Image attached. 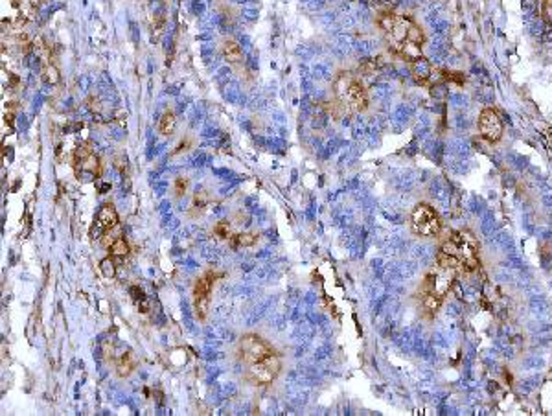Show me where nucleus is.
Here are the masks:
<instances>
[{
    "instance_id": "nucleus-2",
    "label": "nucleus",
    "mask_w": 552,
    "mask_h": 416,
    "mask_svg": "<svg viewBox=\"0 0 552 416\" xmlns=\"http://www.w3.org/2000/svg\"><path fill=\"white\" fill-rule=\"evenodd\" d=\"M379 26L387 34V39L399 57L405 61L414 63L421 59V45H423V34L410 19L398 17L392 13H385L379 17Z\"/></svg>"
},
{
    "instance_id": "nucleus-4",
    "label": "nucleus",
    "mask_w": 552,
    "mask_h": 416,
    "mask_svg": "<svg viewBox=\"0 0 552 416\" xmlns=\"http://www.w3.org/2000/svg\"><path fill=\"white\" fill-rule=\"evenodd\" d=\"M453 274H455V271L438 265V271H431L425 276L423 285H421V304H423V309H425L427 315H434L440 309L445 295L451 289Z\"/></svg>"
},
{
    "instance_id": "nucleus-5",
    "label": "nucleus",
    "mask_w": 552,
    "mask_h": 416,
    "mask_svg": "<svg viewBox=\"0 0 552 416\" xmlns=\"http://www.w3.org/2000/svg\"><path fill=\"white\" fill-rule=\"evenodd\" d=\"M333 89H335V96L339 103L348 111L359 113V111H364L368 105V98H366L363 83L352 72H341L337 76Z\"/></svg>"
},
{
    "instance_id": "nucleus-18",
    "label": "nucleus",
    "mask_w": 552,
    "mask_h": 416,
    "mask_svg": "<svg viewBox=\"0 0 552 416\" xmlns=\"http://www.w3.org/2000/svg\"><path fill=\"white\" fill-rule=\"evenodd\" d=\"M43 78H45V81L48 83V85H56V83H59V70H57L56 65H46L45 69H43Z\"/></svg>"
},
{
    "instance_id": "nucleus-7",
    "label": "nucleus",
    "mask_w": 552,
    "mask_h": 416,
    "mask_svg": "<svg viewBox=\"0 0 552 416\" xmlns=\"http://www.w3.org/2000/svg\"><path fill=\"white\" fill-rule=\"evenodd\" d=\"M74 171L80 181H94L100 177V171H102L100 159L91 149L80 146V149L74 155Z\"/></svg>"
},
{
    "instance_id": "nucleus-1",
    "label": "nucleus",
    "mask_w": 552,
    "mask_h": 416,
    "mask_svg": "<svg viewBox=\"0 0 552 416\" xmlns=\"http://www.w3.org/2000/svg\"><path fill=\"white\" fill-rule=\"evenodd\" d=\"M239 363L245 366V376L254 385H269L280 374V357L262 337L245 335L238 346Z\"/></svg>"
},
{
    "instance_id": "nucleus-6",
    "label": "nucleus",
    "mask_w": 552,
    "mask_h": 416,
    "mask_svg": "<svg viewBox=\"0 0 552 416\" xmlns=\"http://www.w3.org/2000/svg\"><path fill=\"white\" fill-rule=\"evenodd\" d=\"M410 228L416 236L433 238V236H438L442 223H440L438 214L431 206L421 203V205H416L410 214Z\"/></svg>"
},
{
    "instance_id": "nucleus-23",
    "label": "nucleus",
    "mask_w": 552,
    "mask_h": 416,
    "mask_svg": "<svg viewBox=\"0 0 552 416\" xmlns=\"http://www.w3.org/2000/svg\"><path fill=\"white\" fill-rule=\"evenodd\" d=\"M206 205V194L205 192H199L195 195V206H205Z\"/></svg>"
},
{
    "instance_id": "nucleus-20",
    "label": "nucleus",
    "mask_w": 552,
    "mask_h": 416,
    "mask_svg": "<svg viewBox=\"0 0 552 416\" xmlns=\"http://www.w3.org/2000/svg\"><path fill=\"white\" fill-rule=\"evenodd\" d=\"M214 234H216L219 240H230V236H232V234H230V225H228L227 221H219L216 227H214Z\"/></svg>"
},
{
    "instance_id": "nucleus-14",
    "label": "nucleus",
    "mask_w": 552,
    "mask_h": 416,
    "mask_svg": "<svg viewBox=\"0 0 552 416\" xmlns=\"http://www.w3.org/2000/svg\"><path fill=\"white\" fill-rule=\"evenodd\" d=\"M258 241V234L251 232H241L230 236V247L232 249H239V247H251Z\"/></svg>"
},
{
    "instance_id": "nucleus-11",
    "label": "nucleus",
    "mask_w": 552,
    "mask_h": 416,
    "mask_svg": "<svg viewBox=\"0 0 552 416\" xmlns=\"http://www.w3.org/2000/svg\"><path fill=\"white\" fill-rule=\"evenodd\" d=\"M410 67H412V76H414V80L420 83V85H431L434 81V69H433V65L429 63V61H425L423 57L421 59H418V61H414V63H410Z\"/></svg>"
},
{
    "instance_id": "nucleus-22",
    "label": "nucleus",
    "mask_w": 552,
    "mask_h": 416,
    "mask_svg": "<svg viewBox=\"0 0 552 416\" xmlns=\"http://www.w3.org/2000/svg\"><path fill=\"white\" fill-rule=\"evenodd\" d=\"M186 188H188V179L186 177H179L175 181V195L181 197V195L186 194Z\"/></svg>"
},
{
    "instance_id": "nucleus-12",
    "label": "nucleus",
    "mask_w": 552,
    "mask_h": 416,
    "mask_svg": "<svg viewBox=\"0 0 552 416\" xmlns=\"http://www.w3.org/2000/svg\"><path fill=\"white\" fill-rule=\"evenodd\" d=\"M127 254H129V245H127V241L120 236V238H116V240L111 243V247H109V256L114 258V260H124V258H127Z\"/></svg>"
},
{
    "instance_id": "nucleus-3",
    "label": "nucleus",
    "mask_w": 552,
    "mask_h": 416,
    "mask_svg": "<svg viewBox=\"0 0 552 416\" xmlns=\"http://www.w3.org/2000/svg\"><path fill=\"white\" fill-rule=\"evenodd\" d=\"M436 263L440 267L451 269L455 273H471L478 267V243L475 236L467 230L453 232L442 243Z\"/></svg>"
},
{
    "instance_id": "nucleus-16",
    "label": "nucleus",
    "mask_w": 552,
    "mask_h": 416,
    "mask_svg": "<svg viewBox=\"0 0 552 416\" xmlns=\"http://www.w3.org/2000/svg\"><path fill=\"white\" fill-rule=\"evenodd\" d=\"M175 124H177L175 114L171 113V111L164 113V114H162V118H160V122H159V131H160V135H164V137H170L171 133L175 131Z\"/></svg>"
},
{
    "instance_id": "nucleus-17",
    "label": "nucleus",
    "mask_w": 552,
    "mask_h": 416,
    "mask_svg": "<svg viewBox=\"0 0 552 416\" xmlns=\"http://www.w3.org/2000/svg\"><path fill=\"white\" fill-rule=\"evenodd\" d=\"M129 293H131L133 296V300L137 302V306L140 308V311H149V306H148V298H146V295H144V291L140 289V287H137V285H133L131 289H129Z\"/></svg>"
},
{
    "instance_id": "nucleus-10",
    "label": "nucleus",
    "mask_w": 552,
    "mask_h": 416,
    "mask_svg": "<svg viewBox=\"0 0 552 416\" xmlns=\"http://www.w3.org/2000/svg\"><path fill=\"white\" fill-rule=\"evenodd\" d=\"M216 278V274L208 273L206 276L199 278L195 282L194 289V302H195V311L197 317L201 320L206 317V309H208V302H210V291H212V282Z\"/></svg>"
},
{
    "instance_id": "nucleus-9",
    "label": "nucleus",
    "mask_w": 552,
    "mask_h": 416,
    "mask_svg": "<svg viewBox=\"0 0 552 416\" xmlns=\"http://www.w3.org/2000/svg\"><path fill=\"white\" fill-rule=\"evenodd\" d=\"M478 133L484 140H488L491 144L501 138L502 122L493 109H484L482 113L478 114Z\"/></svg>"
},
{
    "instance_id": "nucleus-21",
    "label": "nucleus",
    "mask_w": 552,
    "mask_h": 416,
    "mask_svg": "<svg viewBox=\"0 0 552 416\" xmlns=\"http://www.w3.org/2000/svg\"><path fill=\"white\" fill-rule=\"evenodd\" d=\"M541 15L545 23L552 26V0H541Z\"/></svg>"
},
{
    "instance_id": "nucleus-15",
    "label": "nucleus",
    "mask_w": 552,
    "mask_h": 416,
    "mask_svg": "<svg viewBox=\"0 0 552 416\" xmlns=\"http://www.w3.org/2000/svg\"><path fill=\"white\" fill-rule=\"evenodd\" d=\"M133 368H135V359H133V353L131 352L122 353V357H120L118 363H116V372H118V376H122V377L129 376V374L133 372Z\"/></svg>"
},
{
    "instance_id": "nucleus-8",
    "label": "nucleus",
    "mask_w": 552,
    "mask_h": 416,
    "mask_svg": "<svg viewBox=\"0 0 552 416\" xmlns=\"http://www.w3.org/2000/svg\"><path fill=\"white\" fill-rule=\"evenodd\" d=\"M116 227H118V212H116V208H114L111 203H107V205H103L102 208H100V212H98L96 219H94V223L91 225L89 236H91V240H100V238H103L109 230H113V228H116Z\"/></svg>"
},
{
    "instance_id": "nucleus-19",
    "label": "nucleus",
    "mask_w": 552,
    "mask_h": 416,
    "mask_svg": "<svg viewBox=\"0 0 552 416\" xmlns=\"http://www.w3.org/2000/svg\"><path fill=\"white\" fill-rule=\"evenodd\" d=\"M100 269H102V273L105 278H113L114 274H116V265H114V258L107 256V258H103L102 262H100Z\"/></svg>"
},
{
    "instance_id": "nucleus-13",
    "label": "nucleus",
    "mask_w": 552,
    "mask_h": 416,
    "mask_svg": "<svg viewBox=\"0 0 552 416\" xmlns=\"http://www.w3.org/2000/svg\"><path fill=\"white\" fill-rule=\"evenodd\" d=\"M223 56L228 63H239L241 61V48L236 41H225L223 43Z\"/></svg>"
}]
</instances>
